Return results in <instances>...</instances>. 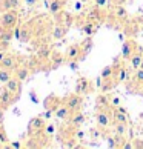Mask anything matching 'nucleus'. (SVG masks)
<instances>
[{
    "mask_svg": "<svg viewBox=\"0 0 143 149\" xmlns=\"http://www.w3.org/2000/svg\"><path fill=\"white\" fill-rule=\"evenodd\" d=\"M96 121L98 128H109L112 123V106L111 108H97Z\"/></svg>",
    "mask_w": 143,
    "mask_h": 149,
    "instance_id": "f257e3e1",
    "label": "nucleus"
},
{
    "mask_svg": "<svg viewBox=\"0 0 143 149\" xmlns=\"http://www.w3.org/2000/svg\"><path fill=\"white\" fill-rule=\"evenodd\" d=\"M17 20H19L17 9H8V11H5V13H2L0 26H2V28H6V29H14L15 25H17Z\"/></svg>",
    "mask_w": 143,
    "mask_h": 149,
    "instance_id": "f03ea898",
    "label": "nucleus"
},
{
    "mask_svg": "<svg viewBox=\"0 0 143 149\" xmlns=\"http://www.w3.org/2000/svg\"><path fill=\"white\" fill-rule=\"evenodd\" d=\"M63 103L71 109V112H73V114L79 112V111H82V106H83V95L74 92V94H71V95H68L66 98H65Z\"/></svg>",
    "mask_w": 143,
    "mask_h": 149,
    "instance_id": "7ed1b4c3",
    "label": "nucleus"
},
{
    "mask_svg": "<svg viewBox=\"0 0 143 149\" xmlns=\"http://www.w3.org/2000/svg\"><path fill=\"white\" fill-rule=\"evenodd\" d=\"M45 118L42 115H37V117L31 118L29 123H28V134L29 135H38L40 132H43L45 129Z\"/></svg>",
    "mask_w": 143,
    "mask_h": 149,
    "instance_id": "20e7f679",
    "label": "nucleus"
},
{
    "mask_svg": "<svg viewBox=\"0 0 143 149\" xmlns=\"http://www.w3.org/2000/svg\"><path fill=\"white\" fill-rule=\"evenodd\" d=\"M92 88H94V85H92V81L89 79H86V77H79L75 81V91L77 94H80V95H85V94H89L92 91Z\"/></svg>",
    "mask_w": 143,
    "mask_h": 149,
    "instance_id": "39448f33",
    "label": "nucleus"
},
{
    "mask_svg": "<svg viewBox=\"0 0 143 149\" xmlns=\"http://www.w3.org/2000/svg\"><path fill=\"white\" fill-rule=\"evenodd\" d=\"M137 42L134 40V38H126V40L123 42V46H122V58L123 60H129L131 58V56L137 51Z\"/></svg>",
    "mask_w": 143,
    "mask_h": 149,
    "instance_id": "423d86ee",
    "label": "nucleus"
},
{
    "mask_svg": "<svg viewBox=\"0 0 143 149\" xmlns=\"http://www.w3.org/2000/svg\"><path fill=\"white\" fill-rule=\"evenodd\" d=\"M65 57H66V62L68 60H83V52H82V46L80 43H73V45H69L66 52H65Z\"/></svg>",
    "mask_w": 143,
    "mask_h": 149,
    "instance_id": "0eeeda50",
    "label": "nucleus"
},
{
    "mask_svg": "<svg viewBox=\"0 0 143 149\" xmlns=\"http://www.w3.org/2000/svg\"><path fill=\"white\" fill-rule=\"evenodd\" d=\"M17 97H19V95H15V94H13L11 91H8L6 88H5V89L0 92V106H3L5 109L9 108L11 104L17 100Z\"/></svg>",
    "mask_w": 143,
    "mask_h": 149,
    "instance_id": "6e6552de",
    "label": "nucleus"
},
{
    "mask_svg": "<svg viewBox=\"0 0 143 149\" xmlns=\"http://www.w3.org/2000/svg\"><path fill=\"white\" fill-rule=\"evenodd\" d=\"M128 125L129 123H120V121H112L111 123V128H112V134L117 135V137H122V139H125L126 135H128Z\"/></svg>",
    "mask_w": 143,
    "mask_h": 149,
    "instance_id": "1a4fd4ad",
    "label": "nucleus"
},
{
    "mask_svg": "<svg viewBox=\"0 0 143 149\" xmlns=\"http://www.w3.org/2000/svg\"><path fill=\"white\" fill-rule=\"evenodd\" d=\"M142 60H143V51L140 48H137V51L131 56V58L128 60L129 62V69L131 71H135V69H139L140 68V65H142Z\"/></svg>",
    "mask_w": 143,
    "mask_h": 149,
    "instance_id": "9d476101",
    "label": "nucleus"
},
{
    "mask_svg": "<svg viewBox=\"0 0 143 149\" xmlns=\"http://www.w3.org/2000/svg\"><path fill=\"white\" fill-rule=\"evenodd\" d=\"M63 63H66V57H65V54H60L57 51H52L51 57H49V65H51V69H57L59 66H62Z\"/></svg>",
    "mask_w": 143,
    "mask_h": 149,
    "instance_id": "9b49d317",
    "label": "nucleus"
},
{
    "mask_svg": "<svg viewBox=\"0 0 143 149\" xmlns=\"http://www.w3.org/2000/svg\"><path fill=\"white\" fill-rule=\"evenodd\" d=\"M85 120H86V117L83 115V112L82 111H79V112H74L71 117L68 118V121H69V126L71 128H74V129H79L82 125L85 123Z\"/></svg>",
    "mask_w": 143,
    "mask_h": 149,
    "instance_id": "f8f14e48",
    "label": "nucleus"
},
{
    "mask_svg": "<svg viewBox=\"0 0 143 149\" xmlns=\"http://www.w3.org/2000/svg\"><path fill=\"white\" fill-rule=\"evenodd\" d=\"M5 88H6L8 91H11L13 94H15V95H19L20 94V89H22V81L17 79L15 75H13L11 79L5 83Z\"/></svg>",
    "mask_w": 143,
    "mask_h": 149,
    "instance_id": "ddd939ff",
    "label": "nucleus"
},
{
    "mask_svg": "<svg viewBox=\"0 0 143 149\" xmlns=\"http://www.w3.org/2000/svg\"><path fill=\"white\" fill-rule=\"evenodd\" d=\"M0 66L2 68H6V69H11V71H15L19 66V62L15 56H11V54H6V56L3 57V60L0 62Z\"/></svg>",
    "mask_w": 143,
    "mask_h": 149,
    "instance_id": "4468645a",
    "label": "nucleus"
},
{
    "mask_svg": "<svg viewBox=\"0 0 143 149\" xmlns=\"http://www.w3.org/2000/svg\"><path fill=\"white\" fill-rule=\"evenodd\" d=\"M66 34H68V25L59 23V25L54 26V29L51 32V37H52V40H62Z\"/></svg>",
    "mask_w": 143,
    "mask_h": 149,
    "instance_id": "2eb2a0df",
    "label": "nucleus"
},
{
    "mask_svg": "<svg viewBox=\"0 0 143 149\" xmlns=\"http://www.w3.org/2000/svg\"><path fill=\"white\" fill-rule=\"evenodd\" d=\"M114 17L117 19L119 22L125 23V22H128L129 14H128V11H126V8L123 6V5L117 3V5H115V8H114Z\"/></svg>",
    "mask_w": 143,
    "mask_h": 149,
    "instance_id": "dca6fc26",
    "label": "nucleus"
},
{
    "mask_svg": "<svg viewBox=\"0 0 143 149\" xmlns=\"http://www.w3.org/2000/svg\"><path fill=\"white\" fill-rule=\"evenodd\" d=\"M100 80V79H98ZM100 91L102 92H109V91H112L115 86L119 85V81H117V79L115 77H111V79H105V80H100Z\"/></svg>",
    "mask_w": 143,
    "mask_h": 149,
    "instance_id": "f3484780",
    "label": "nucleus"
},
{
    "mask_svg": "<svg viewBox=\"0 0 143 149\" xmlns=\"http://www.w3.org/2000/svg\"><path fill=\"white\" fill-rule=\"evenodd\" d=\"M43 103H45V104H43V106H45V109H51V111L56 112V109H57L63 102L60 100L59 97H56V95H48V97L45 98V102H43Z\"/></svg>",
    "mask_w": 143,
    "mask_h": 149,
    "instance_id": "a211bd4d",
    "label": "nucleus"
},
{
    "mask_svg": "<svg viewBox=\"0 0 143 149\" xmlns=\"http://www.w3.org/2000/svg\"><path fill=\"white\" fill-rule=\"evenodd\" d=\"M14 37V29H6V28H2V31H0V45H2L3 48L8 46L11 40H13Z\"/></svg>",
    "mask_w": 143,
    "mask_h": 149,
    "instance_id": "6ab92c4d",
    "label": "nucleus"
},
{
    "mask_svg": "<svg viewBox=\"0 0 143 149\" xmlns=\"http://www.w3.org/2000/svg\"><path fill=\"white\" fill-rule=\"evenodd\" d=\"M54 115H56L57 118H60V120H68L71 115H73V112H71V109L66 106L65 103H62L60 106L56 109V112H54Z\"/></svg>",
    "mask_w": 143,
    "mask_h": 149,
    "instance_id": "aec40b11",
    "label": "nucleus"
},
{
    "mask_svg": "<svg viewBox=\"0 0 143 149\" xmlns=\"http://www.w3.org/2000/svg\"><path fill=\"white\" fill-rule=\"evenodd\" d=\"M65 3H66V0H51L49 2V13L54 14V15H57L60 14L63 11V6H65Z\"/></svg>",
    "mask_w": 143,
    "mask_h": 149,
    "instance_id": "412c9836",
    "label": "nucleus"
},
{
    "mask_svg": "<svg viewBox=\"0 0 143 149\" xmlns=\"http://www.w3.org/2000/svg\"><path fill=\"white\" fill-rule=\"evenodd\" d=\"M96 104L97 108H111V98L106 95V92H102L96 97Z\"/></svg>",
    "mask_w": 143,
    "mask_h": 149,
    "instance_id": "4be33fe9",
    "label": "nucleus"
},
{
    "mask_svg": "<svg viewBox=\"0 0 143 149\" xmlns=\"http://www.w3.org/2000/svg\"><path fill=\"white\" fill-rule=\"evenodd\" d=\"M112 121H120V123H129L128 112L119 111L117 108H114V106H112Z\"/></svg>",
    "mask_w": 143,
    "mask_h": 149,
    "instance_id": "5701e85b",
    "label": "nucleus"
},
{
    "mask_svg": "<svg viewBox=\"0 0 143 149\" xmlns=\"http://www.w3.org/2000/svg\"><path fill=\"white\" fill-rule=\"evenodd\" d=\"M97 28H98L97 23H94L92 20H88L86 23L82 25V32H83L85 36H94L96 31H97Z\"/></svg>",
    "mask_w": 143,
    "mask_h": 149,
    "instance_id": "b1692460",
    "label": "nucleus"
},
{
    "mask_svg": "<svg viewBox=\"0 0 143 149\" xmlns=\"http://www.w3.org/2000/svg\"><path fill=\"white\" fill-rule=\"evenodd\" d=\"M82 46V52H83V57H86L88 54L91 52L92 46H94V42H92V36H86V38L80 43Z\"/></svg>",
    "mask_w": 143,
    "mask_h": 149,
    "instance_id": "393cba45",
    "label": "nucleus"
},
{
    "mask_svg": "<svg viewBox=\"0 0 143 149\" xmlns=\"http://www.w3.org/2000/svg\"><path fill=\"white\" fill-rule=\"evenodd\" d=\"M51 54H52L51 48L46 46V45H43V46L37 51V58H38V60H42V62H45V60H49Z\"/></svg>",
    "mask_w": 143,
    "mask_h": 149,
    "instance_id": "a878e982",
    "label": "nucleus"
},
{
    "mask_svg": "<svg viewBox=\"0 0 143 149\" xmlns=\"http://www.w3.org/2000/svg\"><path fill=\"white\" fill-rule=\"evenodd\" d=\"M14 75L17 77L20 81H23L29 77V68H26V66H17V69L14 71Z\"/></svg>",
    "mask_w": 143,
    "mask_h": 149,
    "instance_id": "bb28decb",
    "label": "nucleus"
},
{
    "mask_svg": "<svg viewBox=\"0 0 143 149\" xmlns=\"http://www.w3.org/2000/svg\"><path fill=\"white\" fill-rule=\"evenodd\" d=\"M128 75H129V68H126V66L123 65L122 68H120V69L117 71V74H115L114 77L117 79L119 83H123V81L128 80Z\"/></svg>",
    "mask_w": 143,
    "mask_h": 149,
    "instance_id": "cd10ccee",
    "label": "nucleus"
},
{
    "mask_svg": "<svg viewBox=\"0 0 143 149\" xmlns=\"http://www.w3.org/2000/svg\"><path fill=\"white\" fill-rule=\"evenodd\" d=\"M131 81H133L134 85H137V86H142V85H143V69H142V68H139V69L134 71Z\"/></svg>",
    "mask_w": 143,
    "mask_h": 149,
    "instance_id": "c85d7f7f",
    "label": "nucleus"
},
{
    "mask_svg": "<svg viewBox=\"0 0 143 149\" xmlns=\"http://www.w3.org/2000/svg\"><path fill=\"white\" fill-rule=\"evenodd\" d=\"M111 77H114V68H112V65H108V66H105V68L102 69L100 77H98V79L105 80V79H111Z\"/></svg>",
    "mask_w": 143,
    "mask_h": 149,
    "instance_id": "c756f323",
    "label": "nucleus"
},
{
    "mask_svg": "<svg viewBox=\"0 0 143 149\" xmlns=\"http://www.w3.org/2000/svg\"><path fill=\"white\" fill-rule=\"evenodd\" d=\"M0 148H9V139L6 135L3 125H0Z\"/></svg>",
    "mask_w": 143,
    "mask_h": 149,
    "instance_id": "7c9ffc66",
    "label": "nucleus"
},
{
    "mask_svg": "<svg viewBox=\"0 0 143 149\" xmlns=\"http://www.w3.org/2000/svg\"><path fill=\"white\" fill-rule=\"evenodd\" d=\"M13 77V71L11 69H6V68H2L0 66V83H6V81Z\"/></svg>",
    "mask_w": 143,
    "mask_h": 149,
    "instance_id": "2f4dec72",
    "label": "nucleus"
},
{
    "mask_svg": "<svg viewBox=\"0 0 143 149\" xmlns=\"http://www.w3.org/2000/svg\"><path fill=\"white\" fill-rule=\"evenodd\" d=\"M8 9H13L9 0H0V13H5V11H8Z\"/></svg>",
    "mask_w": 143,
    "mask_h": 149,
    "instance_id": "473e14b6",
    "label": "nucleus"
},
{
    "mask_svg": "<svg viewBox=\"0 0 143 149\" xmlns=\"http://www.w3.org/2000/svg\"><path fill=\"white\" fill-rule=\"evenodd\" d=\"M133 149H143V140L142 139H133Z\"/></svg>",
    "mask_w": 143,
    "mask_h": 149,
    "instance_id": "72a5a7b5",
    "label": "nucleus"
},
{
    "mask_svg": "<svg viewBox=\"0 0 143 149\" xmlns=\"http://www.w3.org/2000/svg\"><path fill=\"white\" fill-rule=\"evenodd\" d=\"M43 132H45V135H52L54 132H56V126L54 125H46L45 129H43Z\"/></svg>",
    "mask_w": 143,
    "mask_h": 149,
    "instance_id": "f704fd0d",
    "label": "nucleus"
},
{
    "mask_svg": "<svg viewBox=\"0 0 143 149\" xmlns=\"http://www.w3.org/2000/svg\"><path fill=\"white\" fill-rule=\"evenodd\" d=\"M66 63H68V66H69L73 71H75L77 68H79V60H68Z\"/></svg>",
    "mask_w": 143,
    "mask_h": 149,
    "instance_id": "c9c22d12",
    "label": "nucleus"
},
{
    "mask_svg": "<svg viewBox=\"0 0 143 149\" xmlns=\"http://www.w3.org/2000/svg\"><path fill=\"white\" fill-rule=\"evenodd\" d=\"M11 2V6H13V9H19L22 6V0H9Z\"/></svg>",
    "mask_w": 143,
    "mask_h": 149,
    "instance_id": "e433bc0d",
    "label": "nucleus"
},
{
    "mask_svg": "<svg viewBox=\"0 0 143 149\" xmlns=\"http://www.w3.org/2000/svg\"><path fill=\"white\" fill-rule=\"evenodd\" d=\"M23 2H25V5H26L28 8H34L36 5L38 3V0H23Z\"/></svg>",
    "mask_w": 143,
    "mask_h": 149,
    "instance_id": "4c0bfd02",
    "label": "nucleus"
},
{
    "mask_svg": "<svg viewBox=\"0 0 143 149\" xmlns=\"http://www.w3.org/2000/svg\"><path fill=\"white\" fill-rule=\"evenodd\" d=\"M52 114H54V111H51V109H45V112L42 114V117L45 118V120H48V118H51Z\"/></svg>",
    "mask_w": 143,
    "mask_h": 149,
    "instance_id": "58836bf2",
    "label": "nucleus"
},
{
    "mask_svg": "<svg viewBox=\"0 0 143 149\" xmlns=\"http://www.w3.org/2000/svg\"><path fill=\"white\" fill-rule=\"evenodd\" d=\"M23 145H22L20 141H13V143H9V148H15V149H19V148H22Z\"/></svg>",
    "mask_w": 143,
    "mask_h": 149,
    "instance_id": "ea45409f",
    "label": "nucleus"
},
{
    "mask_svg": "<svg viewBox=\"0 0 143 149\" xmlns=\"http://www.w3.org/2000/svg\"><path fill=\"white\" fill-rule=\"evenodd\" d=\"M111 104H112V106H119V104H120V98L119 97H112L111 98Z\"/></svg>",
    "mask_w": 143,
    "mask_h": 149,
    "instance_id": "a19ab883",
    "label": "nucleus"
},
{
    "mask_svg": "<svg viewBox=\"0 0 143 149\" xmlns=\"http://www.w3.org/2000/svg\"><path fill=\"white\" fill-rule=\"evenodd\" d=\"M3 115H5V108L0 106V125L3 123Z\"/></svg>",
    "mask_w": 143,
    "mask_h": 149,
    "instance_id": "79ce46f5",
    "label": "nucleus"
},
{
    "mask_svg": "<svg viewBox=\"0 0 143 149\" xmlns=\"http://www.w3.org/2000/svg\"><path fill=\"white\" fill-rule=\"evenodd\" d=\"M29 97H31V100H32V102H36V103L38 102V100H37V95H36V92H34V91H31V92H29Z\"/></svg>",
    "mask_w": 143,
    "mask_h": 149,
    "instance_id": "37998d69",
    "label": "nucleus"
},
{
    "mask_svg": "<svg viewBox=\"0 0 143 149\" xmlns=\"http://www.w3.org/2000/svg\"><path fill=\"white\" fill-rule=\"evenodd\" d=\"M97 6H103V5H105V0H97Z\"/></svg>",
    "mask_w": 143,
    "mask_h": 149,
    "instance_id": "c03bdc74",
    "label": "nucleus"
},
{
    "mask_svg": "<svg viewBox=\"0 0 143 149\" xmlns=\"http://www.w3.org/2000/svg\"><path fill=\"white\" fill-rule=\"evenodd\" d=\"M5 56H6V52L0 51V62H2V60H3V57H5Z\"/></svg>",
    "mask_w": 143,
    "mask_h": 149,
    "instance_id": "a18cd8bd",
    "label": "nucleus"
},
{
    "mask_svg": "<svg viewBox=\"0 0 143 149\" xmlns=\"http://www.w3.org/2000/svg\"><path fill=\"white\" fill-rule=\"evenodd\" d=\"M139 117H140V120H142V123H143V112H140V115H139Z\"/></svg>",
    "mask_w": 143,
    "mask_h": 149,
    "instance_id": "49530a36",
    "label": "nucleus"
},
{
    "mask_svg": "<svg viewBox=\"0 0 143 149\" xmlns=\"http://www.w3.org/2000/svg\"><path fill=\"white\" fill-rule=\"evenodd\" d=\"M140 68H142V69H143V60H142V65H140Z\"/></svg>",
    "mask_w": 143,
    "mask_h": 149,
    "instance_id": "de8ad7c7",
    "label": "nucleus"
}]
</instances>
